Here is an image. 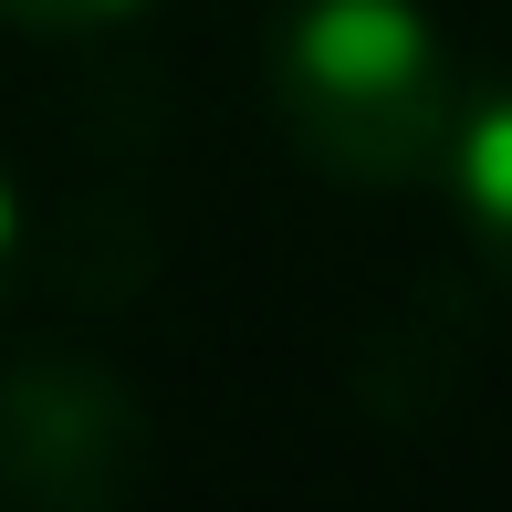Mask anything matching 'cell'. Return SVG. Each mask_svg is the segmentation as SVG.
<instances>
[{"label":"cell","mask_w":512,"mask_h":512,"mask_svg":"<svg viewBox=\"0 0 512 512\" xmlns=\"http://www.w3.org/2000/svg\"><path fill=\"white\" fill-rule=\"evenodd\" d=\"M157 429L136 387L95 356H21L0 366V492L42 512H105L147 481Z\"/></svg>","instance_id":"7a4b0ae2"},{"label":"cell","mask_w":512,"mask_h":512,"mask_svg":"<svg viewBox=\"0 0 512 512\" xmlns=\"http://www.w3.org/2000/svg\"><path fill=\"white\" fill-rule=\"evenodd\" d=\"M11 251H21V209H11V168H0V283H11Z\"/></svg>","instance_id":"5b68a950"},{"label":"cell","mask_w":512,"mask_h":512,"mask_svg":"<svg viewBox=\"0 0 512 512\" xmlns=\"http://www.w3.org/2000/svg\"><path fill=\"white\" fill-rule=\"evenodd\" d=\"M262 84L283 136L335 189H418L450 168L460 84L450 42L418 0H283L262 42Z\"/></svg>","instance_id":"6da1fadb"},{"label":"cell","mask_w":512,"mask_h":512,"mask_svg":"<svg viewBox=\"0 0 512 512\" xmlns=\"http://www.w3.org/2000/svg\"><path fill=\"white\" fill-rule=\"evenodd\" d=\"M450 178H460V220H471V251L492 262V283H512V84L460 105L450 136Z\"/></svg>","instance_id":"3957f363"},{"label":"cell","mask_w":512,"mask_h":512,"mask_svg":"<svg viewBox=\"0 0 512 512\" xmlns=\"http://www.w3.org/2000/svg\"><path fill=\"white\" fill-rule=\"evenodd\" d=\"M126 11H147V0H0V21H21V32H105Z\"/></svg>","instance_id":"277c9868"}]
</instances>
